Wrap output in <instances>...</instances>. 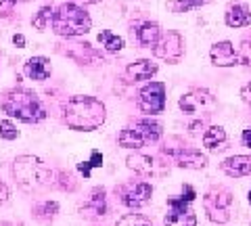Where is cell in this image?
I'll list each match as a JSON object with an SVG mask.
<instances>
[{"mask_svg": "<svg viewBox=\"0 0 251 226\" xmlns=\"http://www.w3.org/2000/svg\"><path fill=\"white\" fill-rule=\"evenodd\" d=\"M65 124L77 132H92L100 128L107 118V109L94 97H72L65 103Z\"/></svg>", "mask_w": 251, "mask_h": 226, "instance_id": "obj_1", "label": "cell"}, {"mask_svg": "<svg viewBox=\"0 0 251 226\" xmlns=\"http://www.w3.org/2000/svg\"><path fill=\"white\" fill-rule=\"evenodd\" d=\"M2 111L25 124H38L46 118V111L40 103V99L25 88L11 90L2 100Z\"/></svg>", "mask_w": 251, "mask_h": 226, "instance_id": "obj_2", "label": "cell"}, {"mask_svg": "<svg viewBox=\"0 0 251 226\" xmlns=\"http://www.w3.org/2000/svg\"><path fill=\"white\" fill-rule=\"evenodd\" d=\"M52 29H54V34H59L63 38L82 36L92 29V19L80 4L65 2L52 15Z\"/></svg>", "mask_w": 251, "mask_h": 226, "instance_id": "obj_3", "label": "cell"}, {"mask_svg": "<svg viewBox=\"0 0 251 226\" xmlns=\"http://www.w3.org/2000/svg\"><path fill=\"white\" fill-rule=\"evenodd\" d=\"M13 174L17 178V182L27 191L49 184V180L52 178V172L44 166V161H40L38 157H31V155H21V157L15 159Z\"/></svg>", "mask_w": 251, "mask_h": 226, "instance_id": "obj_4", "label": "cell"}, {"mask_svg": "<svg viewBox=\"0 0 251 226\" xmlns=\"http://www.w3.org/2000/svg\"><path fill=\"white\" fill-rule=\"evenodd\" d=\"M197 197V191L191 184L182 186V193L168 199V214L163 218L166 226H197V216H195L191 203Z\"/></svg>", "mask_w": 251, "mask_h": 226, "instance_id": "obj_5", "label": "cell"}, {"mask_svg": "<svg viewBox=\"0 0 251 226\" xmlns=\"http://www.w3.org/2000/svg\"><path fill=\"white\" fill-rule=\"evenodd\" d=\"M159 136H161L159 124L153 120H140L132 128H124L120 136H117V143H120V147H126V149H140L147 143H155Z\"/></svg>", "mask_w": 251, "mask_h": 226, "instance_id": "obj_6", "label": "cell"}, {"mask_svg": "<svg viewBox=\"0 0 251 226\" xmlns=\"http://www.w3.org/2000/svg\"><path fill=\"white\" fill-rule=\"evenodd\" d=\"M230 205H232V195L224 186H214L203 195V207L211 222L226 224L230 220Z\"/></svg>", "mask_w": 251, "mask_h": 226, "instance_id": "obj_7", "label": "cell"}, {"mask_svg": "<svg viewBox=\"0 0 251 226\" xmlns=\"http://www.w3.org/2000/svg\"><path fill=\"white\" fill-rule=\"evenodd\" d=\"M216 105H218L216 97L203 88H195L191 92H186L178 100V107L186 115H209L216 109Z\"/></svg>", "mask_w": 251, "mask_h": 226, "instance_id": "obj_8", "label": "cell"}, {"mask_svg": "<svg viewBox=\"0 0 251 226\" xmlns=\"http://www.w3.org/2000/svg\"><path fill=\"white\" fill-rule=\"evenodd\" d=\"M138 109L147 115L161 113L166 109V84L151 82L138 92Z\"/></svg>", "mask_w": 251, "mask_h": 226, "instance_id": "obj_9", "label": "cell"}, {"mask_svg": "<svg viewBox=\"0 0 251 226\" xmlns=\"http://www.w3.org/2000/svg\"><path fill=\"white\" fill-rule=\"evenodd\" d=\"M153 54L157 59H163L168 63H178L184 54V40L178 32L161 34L159 42L153 46Z\"/></svg>", "mask_w": 251, "mask_h": 226, "instance_id": "obj_10", "label": "cell"}, {"mask_svg": "<svg viewBox=\"0 0 251 226\" xmlns=\"http://www.w3.org/2000/svg\"><path fill=\"white\" fill-rule=\"evenodd\" d=\"M120 197H122V203L130 209H138L147 205L153 197V186L149 182H132V184H126L124 189L120 191Z\"/></svg>", "mask_w": 251, "mask_h": 226, "instance_id": "obj_11", "label": "cell"}, {"mask_svg": "<svg viewBox=\"0 0 251 226\" xmlns=\"http://www.w3.org/2000/svg\"><path fill=\"white\" fill-rule=\"evenodd\" d=\"M209 57H211V63L216 67H232V65H241V59H239V52L234 50L232 42L228 40H222V42H216L209 50Z\"/></svg>", "mask_w": 251, "mask_h": 226, "instance_id": "obj_12", "label": "cell"}, {"mask_svg": "<svg viewBox=\"0 0 251 226\" xmlns=\"http://www.w3.org/2000/svg\"><path fill=\"white\" fill-rule=\"evenodd\" d=\"M130 170H134V172L143 174V176H161L166 174V168H161V163H157L155 157L151 155H130L128 159H126Z\"/></svg>", "mask_w": 251, "mask_h": 226, "instance_id": "obj_13", "label": "cell"}, {"mask_svg": "<svg viewBox=\"0 0 251 226\" xmlns=\"http://www.w3.org/2000/svg\"><path fill=\"white\" fill-rule=\"evenodd\" d=\"M172 155H174L176 166L186 168V170H203L207 166V155H203L197 149H186V147H182V149H178V151H172Z\"/></svg>", "mask_w": 251, "mask_h": 226, "instance_id": "obj_14", "label": "cell"}, {"mask_svg": "<svg viewBox=\"0 0 251 226\" xmlns=\"http://www.w3.org/2000/svg\"><path fill=\"white\" fill-rule=\"evenodd\" d=\"M222 172L230 178H243L251 174V157H245V155H232V157L224 159L220 163Z\"/></svg>", "mask_w": 251, "mask_h": 226, "instance_id": "obj_15", "label": "cell"}, {"mask_svg": "<svg viewBox=\"0 0 251 226\" xmlns=\"http://www.w3.org/2000/svg\"><path fill=\"white\" fill-rule=\"evenodd\" d=\"M157 63H153L151 59H138L134 63H130L128 69H126V74H128L130 80L134 82H143V80H151V77L157 74Z\"/></svg>", "mask_w": 251, "mask_h": 226, "instance_id": "obj_16", "label": "cell"}, {"mask_svg": "<svg viewBox=\"0 0 251 226\" xmlns=\"http://www.w3.org/2000/svg\"><path fill=\"white\" fill-rule=\"evenodd\" d=\"M224 21H226V25L228 27H247L251 25V11H249V6L247 4H230L228 6V11H226L224 15Z\"/></svg>", "mask_w": 251, "mask_h": 226, "instance_id": "obj_17", "label": "cell"}, {"mask_svg": "<svg viewBox=\"0 0 251 226\" xmlns=\"http://www.w3.org/2000/svg\"><path fill=\"white\" fill-rule=\"evenodd\" d=\"M136 40L140 46H147V49H151V46H155L157 42H159V38H161V27H159V23H155V21H145V23H140V25L136 27Z\"/></svg>", "mask_w": 251, "mask_h": 226, "instance_id": "obj_18", "label": "cell"}, {"mask_svg": "<svg viewBox=\"0 0 251 226\" xmlns=\"http://www.w3.org/2000/svg\"><path fill=\"white\" fill-rule=\"evenodd\" d=\"M25 75L29 80L42 82L50 75V61L46 57H31L25 63Z\"/></svg>", "mask_w": 251, "mask_h": 226, "instance_id": "obj_19", "label": "cell"}, {"mask_svg": "<svg viewBox=\"0 0 251 226\" xmlns=\"http://www.w3.org/2000/svg\"><path fill=\"white\" fill-rule=\"evenodd\" d=\"M226 143H228V134L222 126H211L203 134V147L209 151H222L226 149Z\"/></svg>", "mask_w": 251, "mask_h": 226, "instance_id": "obj_20", "label": "cell"}, {"mask_svg": "<svg viewBox=\"0 0 251 226\" xmlns=\"http://www.w3.org/2000/svg\"><path fill=\"white\" fill-rule=\"evenodd\" d=\"M99 44L109 52H120L124 49V38L109 32V29H103V32L99 34Z\"/></svg>", "mask_w": 251, "mask_h": 226, "instance_id": "obj_21", "label": "cell"}, {"mask_svg": "<svg viewBox=\"0 0 251 226\" xmlns=\"http://www.w3.org/2000/svg\"><path fill=\"white\" fill-rule=\"evenodd\" d=\"M86 207L92 209L97 216H103L107 212V203H105V189L103 186H99V189H94L92 195H90V201L86 203Z\"/></svg>", "mask_w": 251, "mask_h": 226, "instance_id": "obj_22", "label": "cell"}, {"mask_svg": "<svg viewBox=\"0 0 251 226\" xmlns=\"http://www.w3.org/2000/svg\"><path fill=\"white\" fill-rule=\"evenodd\" d=\"M34 214H36L38 220L49 222V220H52V218L59 214V203H57V201H44L42 205H38L34 209Z\"/></svg>", "mask_w": 251, "mask_h": 226, "instance_id": "obj_23", "label": "cell"}, {"mask_svg": "<svg viewBox=\"0 0 251 226\" xmlns=\"http://www.w3.org/2000/svg\"><path fill=\"white\" fill-rule=\"evenodd\" d=\"M100 166H103V155H100V151H92L88 161L77 163V170H80V174H84V178H90L92 170L94 168H100Z\"/></svg>", "mask_w": 251, "mask_h": 226, "instance_id": "obj_24", "label": "cell"}, {"mask_svg": "<svg viewBox=\"0 0 251 226\" xmlns=\"http://www.w3.org/2000/svg\"><path fill=\"white\" fill-rule=\"evenodd\" d=\"M52 15H54V9H52V6H42V9L38 11V15L34 17V21H31V23H34V27H36V29L44 32V29L52 23Z\"/></svg>", "mask_w": 251, "mask_h": 226, "instance_id": "obj_25", "label": "cell"}, {"mask_svg": "<svg viewBox=\"0 0 251 226\" xmlns=\"http://www.w3.org/2000/svg\"><path fill=\"white\" fill-rule=\"evenodd\" d=\"M209 0H174L172 2V11L174 13H188L193 9H201L203 4H207Z\"/></svg>", "mask_w": 251, "mask_h": 226, "instance_id": "obj_26", "label": "cell"}, {"mask_svg": "<svg viewBox=\"0 0 251 226\" xmlns=\"http://www.w3.org/2000/svg\"><path fill=\"white\" fill-rule=\"evenodd\" d=\"M115 226H153V222L143 214H128L117 220Z\"/></svg>", "mask_w": 251, "mask_h": 226, "instance_id": "obj_27", "label": "cell"}, {"mask_svg": "<svg viewBox=\"0 0 251 226\" xmlns=\"http://www.w3.org/2000/svg\"><path fill=\"white\" fill-rule=\"evenodd\" d=\"M0 136L4 140H15L19 136V130L13 126V122L9 120H0Z\"/></svg>", "mask_w": 251, "mask_h": 226, "instance_id": "obj_28", "label": "cell"}, {"mask_svg": "<svg viewBox=\"0 0 251 226\" xmlns=\"http://www.w3.org/2000/svg\"><path fill=\"white\" fill-rule=\"evenodd\" d=\"M239 59H241L243 65H249V67H251V38H245V40L241 42Z\"/></svg>", "mask_w": 251, "mask_h": 226, "instance_id": "obj_29", "label": "cell"}, {"mask_svg": "<svg viewBox=\"0 0 251 226\" xmlns=\"http://www.w3.org/2000/svg\"><path fill=\"white\" fill-rule=\"evenodd\" d=\"M9 186H6L2 180H0V205H2V203H6V201H9Z\"/></svg>", "mask_w": 251, "mask_h": 226, "instance_id": "obj_30", "label": "cell"}, {"mask_svg": "<svg viewBox=\"0 0 251 226\" xmlns=\"http://www.w3.org/2000/svg\"><path fill=\"white\" fill-rule=\"evenodd\" d=\"M241 97H243V100H245L247 105H251V82L241 88Z\"/></svg>", "mask_w": 251, "mask_h": 226, "instance_id": "obj_31", "label": "cell"}, {"mask_svg": "<svg viewBox=\"0 0 251 226\" xmlns=\"http://www.w3.org/2000/svg\"><path fill=\"white\" fill-rule=\"evenodd\" d=\"M241 140H243V145L249 147V149H251V128H245V130H243Z\"/></svg>", "mask_w": 251, "mask_h": 226, "instance_id": "obj_32", "label": "cell"}, {"mask_svg": "<svg viewBox=\"0 0 251 226\" xmlns=\"http://www.w3.org/2000/svg\"><path fill=\"white\" fill-rule=\"evenodd\" d=\"M13 44L19 46V49H23V46H25V36H23V34H15L13 36Z\"/></svg>", "mask_w": 251, "mask_h": 226, "instance_id": "obj_33", "label": "cell"}, {"mask_svg": "<svg viewBox=\"0 0 251 226\" xmlns=\"http://www.w3.org/2000/svg\"><path fill=\"white\" fill-rule=\"evenodd\" d=\"M80 2V4H97V2H100V0H75V4Z\"/></svg>", "mask_w": 251, "mask_h": 226, "instance_id": "obj_34", "label": "cell"}, {"mask_svg": "<svg viewBox=\"0 0 251 226\" xmlns=\"http://www.w3.org/2000/svg\"><path fill=\"white\" fill-rule=\"evenodd\" d=\"M13 4H17V2H27V0H11Z\"/></svg>", "mask_w": 251, "mask_h": 226, "instance_id": "obj_35", "label": "cell"}, {"mask_svg": "<svg viewBox=\"0 0 251 226\" xmlns=\"http://www.w3.org/2000/svg\"><path fill=\"white\" fill-rule=\"evenodd\" d=\"M249 203H251V191H249Z\"/></svg>", "mask_w": 251, "mask_h": 226, "instance_id": "obj_36", "label": "cell"}]
</instances>
